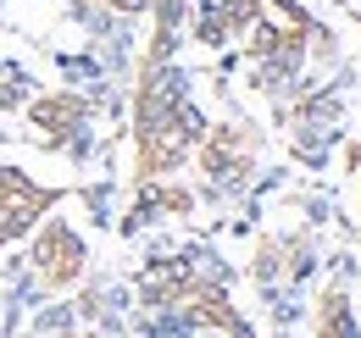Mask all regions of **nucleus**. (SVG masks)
<instances>
[{
	"mask_svg": "<svg viewBox=\"0 0 361 338\" xmlns=\"http://www.w3.org/2000/svg\"><path fill=\"white\" fill-rule=\"evenodd\" d=\"M50 206H56V189H39V183H28L23 172L0 167V244L17 239V233H28Z\"/></svg>",
	"mask_w": 361,
	"mask_h": 338,
	"instance_id": "f03ea898",
	"label": "nucleus"
},
{
	"mask_svg": "<svg viewBox=\"0 0 361 338\" xmlns=\"http://www.w3.org/2000/svg\"><path fill=\"white\" fill-rule=\"evenodd\" d=\"M317 338H356V322H350V299L334 283L322 294V311H317Z\"/></svg>",
	"mask_w": 361,
	"mask_h": 338,
	"instance_id": "7ed1b4c3",
	"label": "nucleus"
},
{
	"mask_svg": "<svg viewBox=\"0 0 361 338\" xmlns=\"http://www.w3.org/2000/svg\"><path fill=\"white\" fill-rule=\"evenodd\" d=\"M34 283L45 289V294H61V289H73L78 283V272H84V244L73 239V227H45L39 233V244H34Z\"/></svg>",
	"mask_w": 361,
	"mask_h": 338,
	"instance_id": "f257e3e1",
	"label": "nucleus"
}]
</instances>
